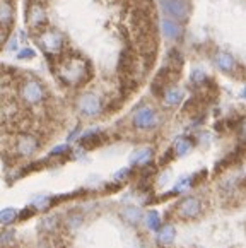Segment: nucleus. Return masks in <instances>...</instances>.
Instances as JSON below:
<instances>
[{"instance_id": "1", "label": "nucleus", "mask_w": 246, "mask_h": 248, "mask_svg": "<svg viewBox=\"0 0 246 248\" xmlns=\"http://www.w3.org/2000/svg\"><path fill=\"white\" fill-rule=\"evenodd\" d=\"M57 74L63 84L79 86L89 77V65L82 57L72 55V57H67L63 62H60Z\"/></svg>"}, {"instance_id": "2", "label": "nucleus", "mask_w": 246, "mask_h": 248, "mask_svg": "<svg viewBox=\"0 0 246 248\" xmlns=\"http://www.w3.org/2000/svg\"><path fill=\"white\" fill-rule=\"evenodd\" d=\"M38 43L43 48V51L46 55H58L63 48V36H62L60 31L53 30V28H48L38 38Z\"/></svg>"}, {"instance_id": "3", "label": "nucleus", "mask_w": 246, "mask_h": 248, "mask_svg": "<svg viewBox=\"0 0 246 248\" xmlns=\"http://www.w3.org/2000/svg\"><path fill=\"white\" fill-rule=\"evenodd\" d=\"M132 122L137 128L140 130H151L159 124V115L156 113V109H152L151 106H140L134 111Z\"/></svg>"}, {"instance_id": "4", "label": "nucleus", "mask_w": 246, "mask_h": 248, "mask_svg": "<svg viewBox=\"0 0 246 248\" xmlns=\"http://www.w3.org/2000/svg\"><path fill=\"white\" fill-rule=\"evenodd\" d=\"M77 108L84 117H96L101 113V99L94 93H84L77 99Z\"/></svg>"}, {"instance_id": "5", "label": "nucleus", "mask_w": 246, "mask_h": 248, "mask_svg": "<svg viewBox=\"0 0 246 248\" xmlns=\"http://www.w3.org/2000/svg\"><path fill=\"white\" fill-rule=\"evenodd\" d=\"M21 98L24 99L28 105H40L45 99L43 86L34 79L24 80V84L21 86Z\"/></svg>"}, {"instance_id": "6", "label": "nucleus", "mask_w": 246, "mask_h": 248, "mask_svg": "<svg viewBox=\"0 0 246 248\" xmlns=\"http://www.w3.org/2000/svg\"><path fill=\"white\" fill-rule=\"evenodd\" d=\"M163 9L171 19L183 22L190 16V4L186 0H163Z\"/></svg>"}, {"instance_id": "7", "label": "nucleus", "mask_w": 246, "mask_h": 248, "mask_svg": "<svg viewBox=\"0 0 246 248\" xmlns=\"http://www.w3.org/2000/svg\"><path fill=\"white\" fill-rule=\"evenodd\" d=\"M202 211V205L200 201L195 197H186L178 204V216L183 219H193L200 214Z\"/></svg>"}, {"instance_id": "8", "label": "nucleus", "mask_w": 246, "mask_h": 248, "mask_svg": "<svg viewBox=\"0 0 246 248\" xmlns=\"http://www.w3.org/2000/svg\"><path fill=\"white\" fill-rule=\"evenodd\" d=\"M46 11L40 2H33V4L28 7V22L33 28H43L46 24Z\"/></svg>"}, {"instance_id": "9", "label": "nucleus", "mask_w": 246, "mask_h": 248, "mask_svg": "<svg viewBox=\"0 0 246 248\" xmlns=\"http://www.w3.org/2000/svg\"><path fill=\"white\" fill-rule=\"evenodd\" d=\"M38 151V140L33 135H19L15 144V153L19 156H31Z\"/></svg>"}, {"instance_id": "10", "label": "nucleus", "mask_w": 246, "mask_h": 248, "mask_svg": "<svg viewBox=\"0 0 246 248\" xmlns=\"http://www.w3.org/2000/svg\"><path fill=\"white\" fill-rule=\"evenodd\" d=\"M214 63H215V67L219 70H222L226 74L234 72V69L238 67L236 65V60L229 53H226V51H217V53L214 55Z\"/></svg>"}, {"instance_id": "11", "label": "nucleus", "mask_w": 246, "mask_h": 248, "mask_svg": "<svg viewBox=\"0 0 246 248\" xmlns=\"http://www.w3.org/2000/svg\"><path fill=\"white\" fill-rule=\"evenodd\" d=\"M161 26H163V33L168 40H180L183 36V26L174 19H163Z\"/></svg>"}, {"instance_id": "12", "label": "nucleus", "mask_w": 246, "mask_h": 248, "mask_svg": "<svg viewBox=\"0 0 246 248\" xmlns=\"http://www.w3.org/2000/svg\"><path fill=\"white\" fill-rule=\"evenodd\" d=\"M12 17H14V9L9 0H2V7H0V19H2V24H4V36L7 34V31L11 30Z\"/></svg>"}, {"instance_id": "13", "label": "nucleus", "mask_w": 246, "mask_h": 248, "mask_svg": "<svg viewBox=\"0 0 246 248\" xmlns=\"http://www.w3.org/2000/svg\"><path fill=\"white\" fill-rule=\"evenodd\" d=\"M151 157H152L151 147H140V149H137L130 156V163L135 164V166H144V164H147L151 161Z\"/></svg>"}, {"instance_id": "14", "label": "nucleus", "mask_w": 246, "mask_h": 248, "mask_svg": "<svg viewBox=\"0 0 246 248\" xmlns=\"http://www.w3.org/2000/svg\"><path fill=\"white\" fill-rule=\"evenodd\" d=\"M184 98V91L180 88H169L164 91V103L169 106H176L183 101Z\"/></svg>"}, {"instance_id": "15", "label": "nucleus", "mask_w": 246, "mask_h": 248, "mask_svg": "<svg viewBox=\"0 0 246 248\" xmlns=\"http://www.w3.org/2000/svg\"><path fill=\"white\" fill-rule=\"evenodd\" d=\"M174 238H176V230H174V226H171V224L163 226L159 230V233H157V241H159L161 245H171L174 241Z\"/></svg>"}, {"instance_id": "16", "label": "nucleus", "mask_w": 246, "mask_h": 248, "mask_svg": "<svg viewBox=\"0 0 246 248\" xmlns=\"http://www.w3.org/2000/svg\"><path fill=\"white\" fill-rule=\"evenodd\" d=\"M192 147H193V142L188 137H180V139H176V142H174L173 153L181 157V156H184V154H188L190 151H192Z\"/></svg>"}, {"instance_id": "17", "label": "nucleus", "mask_w": 246, "mask_h": 248, "mask_svg": "<svg viewBox=\"0 0 246 248\" xmlns=\"http://www.w3.org/2000/svg\"><path fill=\"white\" fill-rule=\"evenodd\" d=\"M122 216H123V219H125V221H127L128 224H132V226L138 224V221L142 219V212L138 211L137 207H127V209H123Z\"/></svg>"}, {"instance_id": "18", "label": "nucleus", "mask_w": 246, "mask_h": 248, "mask_svg": "<svg viewBox=\"0 0 246 248\" xmlns=\"http://www.w3.org/2000/svg\"><path fill=\"white\" fill-rule=\"evenodd\" d=\"M144 223L147 224V228H149V230H152V231L161 230V217H159V212H157V211H149L147 214L144 216Z\"/></svg>"}, {"instance_id": "19", "label": "nucleus", "mask_w": 246, "mask_h": 248, "mask_svg": "<svg viewBox=\"0 0 246 248\" xmlns=\"http://www.w3.org/2000/svg\"><path fill=\"white\" fill-rule=\"evenodd\" d=\"M80 142H82L84 147H87V149H92V147H96L99 144V134L96 130H91L87 132V134L82 135V139H80Z\"/></svg>"}, {"instance_id": "20", "label": "nucleus", "mask_w": 246, "mask_h": 248, "mask_svg": "<svg viewBox=\"0 0 246 248\" xmlns=\"http://www.w3.org/2000/svg\"><path fill=\"white\" fill-rule=\"evenodd\" d=\"M15 217H17V211H15V209H4L2 214H0V221H2V224L12 223Z\"/></svg>"}, {"instance_id": "21", "label": "nucleus", "mask_w": 246, "mask_h": 248, "mask_svg": "<svg viewBox=\"0 0 246 248\" xmlns=\"http://www.w3.org/2000/svg\"><path fill=\"white\" fill-rule=\"evenodd\" d=\"M192 178H181L180 182L174 185L173 188V194H181V192H184V190H188L190 186H192Z\"/></svg>"}, {"instance_id": "22", "label": "nucleus", "mask_w": 246, "mask_h": 248, "mask_svg": "<svg viewBox=\"0 0 246 248\" xmlns=\"http://www.w3.org/2000/svg\"><path fill=\"white\" fill-rule=\"evenodd\" d=\"M207 77H205V74L202 72L200 69H195L193 70V74H192V80L193 82H197V84H200V82H203Z\"/></svg>"}, {"instance_id": "23", "label": "nucleus", "mask_w": 246, "mask_h": 248, "mask_svg": "<svg viewBox=\"0 0 246 248\" xmlns=\"http://www.w3.org/2000/svg\"><path fill=\"white\" fill-rule=\"evenodd\" d=\"M48 202H50V199H48V197H36L33 201V205H34V207H38V209H45L48 205Z\"/></svg>"}, {"instance_id": "24", "label": "nucleus", "mask_w": 246, "mask_h": 248, "mask_svg": "<svg viewBox=\"0 0 246 248\" xmlns=\"http://www.w3.org/2000/svg\"><path fill=\"white\" fill-rule=\"evenodd\" d=\"M17 57H19L21 60L33 59V57H34V51L31 50V48H24V50H21V53H17Z\"/></svg>"}, {"instance_id": "25", "label": "nucleus", "mask_w": 246, "mask_h": 248, "mask_svg": "<svg viewBox=\"0 0 246 248\" xmlns=\"http://www.w3.org/2000/svg\"><path fill=\"white\" fill-rule=\"evenodd\" d=\"M53 223H57V217H46L41 224H43L45 230H53V228H55Z\"/></svg>"}, {"instance_id": "26", "label": "nucleus", "mask_w": 246, "mask_h": 248, "mask_svg": "<svg viewBox=\"0 0 246 248\" xmlns=\"http://www.w3.org/2000/svg\"><path fill=\"white\" fill-rule=\"evenodd\" d=\"M80 221H82L80 216H72V217H69V226L72 224V228H77L80 224Z\"/></svg>"}, {"instance_id": "27", "label": "nucleus", "mask_w": 246, "mask_h": 248, "mask_svg": "<svg viewBox=\"0 0 246 248\" xmlns=\"http://www.w3.org/2000/svg\"><path fill=\"white\" fill-rule=\"evenodd\" d=\"M69 149L67 146H58V147H55L53 151H51V156H55V154H62V153H65V151Z\"/></svg>"}, {"instance_id": "28", "label": "nucleus", "mask_w": 246, "mask_h": 248, "mask_svg": "<svg viewBox=\"0 0 246 248\" xmlns=\"http://www.w3.org/2000/svg\"><path fill=\"white\" fill-rule=\"evenodd\" d=\"M128 173H130V168H123L122 171L116 173V178H125V176H128Z\"/></svg>"}, {"instance_id": "29", "label": "nucleus", "mask_w": 246, "mask_h": 248, "mask_svg": "<svg viewBox=\"0 0 246 248\" xmlns=\"http://www.w3.org/2000/svg\"><path fill=\"white\" fill-rule=\"evenodd\" d=\"M241 135L246 139V120L243 122V125H241Z\"/></svg>"}, {"instance_id": "30", "label": "nucleus", "mask_w": 246, "mask_h": 248, "mask_svg": "<svg viewBox=\"0 0 246 248\" xmlns=\"http://www.w3.org/2000/svg\"><path fill=\"white\" fill-rule=\"evenodd\" d=\"M14 48H17V41L12 40V41H11V45H9V50H14Z\"/></svg>"}, {"instance_id": "31", "label": "nucleus", "mask_w": 246, "mask_h": 248, "mask_svg": "<svg viewBox=\"0 0 246 248\" xmlns=\"http://www.w3.org/2000/svg\"><path fill=\"white\" fill-rule=\"evenodd\" d=\"M241 98H245V99H246V88H245V89H243V91H241Z\"/></svg>"}]
</instances>
